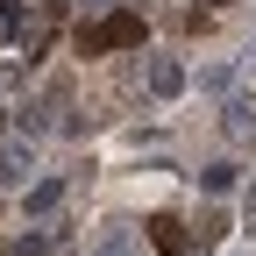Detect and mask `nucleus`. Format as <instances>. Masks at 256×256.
Wrapping results in <instances>:
<instances>
[{
  "instance_id": "1",
  "label": "nucleus",
  "mask_w": 256,
  "mask_h": 256,
  "mask_svg": "<svg viewBox=\"0 0 256 256\" xmlns=\"http://www.w3.org/2000/svg\"><path fill=\"white\" fill-rule=\"evenodd\" d=\"M142 36H150V28H142V14L114 8L107 22H86L78 36H72V50H78V57H107V50H142Z\"/></svg>"
},
{
  "instance_id": "2",
  "label": "nucleus",
  "mask_w": 256,
  "mask_h": 256,
  "mask_svg": "<svg viewBox=\"0 0 256 256\" xmlns=\"http://www.w3.org/2000/svg\"><path fill=\"white\" fill-rule=\"evenodd\" d=\"M28 185H36V150L8 142V150H0V192H28Z\"/></svg>"
},
{
  "instance_id": "3",
  "label": "nucleus",
  "mask_w": 256,
  "mask_h": 256,
  "mask_svg": "<svg viewBox=\"0 0 256 256\" xmlns=\"http://www.w3.org/2000/svg\"><path fill=\"white\" fill-rule=\"evenodd\" d=\"M150 242L164 249V256H185V249H192V235H185L178 214H150Z\"/></svg>"
},
{
  "instance_id": "4",
  "label": "nucleus",
  "mask_w": 256,
  "mask_h": 256,
  "mask_svg": "<svg viewBox=\"0 0 256 256\" xmlns=\"http://www.w3.org/2000/svg\"><path fill=\"white\" fill-rule=\"evenodd\" d=\"M64 206V178H36V185H28V220H50Z\"/></svg>"
},
{
  "instance_id": "5",
  "label": "nucleus",
  "mask_w": 256,
  "mask_h": 256,
  "mask_svg": "<svg viewBox=\"0 0 256 256\" xmlns=\"http://www.w3.org/2000/svg\"><path fill=\"white\" fill-rule=\"evenodd\" d=\"M220 114H228V136H235V142H249V136H256V100H249V92H235Z\"/></svg>"
},
{
  "instance_id": "6",
  "label": "nucleus",
  "mask_w": 256,
  "mask_h": 256,
  "mask_svg": "<svg viewBox=\"0 0 256 256\" xmlns=\"http://www.w3.org/2000/svg\"><path fill=\"white\" fill-rule=\"evenodd\" d=\"M150 92H156V100H178V92H185V72H178L171 57H156V64H150Z\"/></svg>"
},
{
  "instance_id": "7",
  "label": "nucleus",
  "mask_w": 256,
  "mask_h": 256,
  "mask_svg": "<svg viewBox=\"0 0 256 256\" xmlns=\"http://www.w3.org/2000/svg\"><path fill=\"white\" fill-rule=\"evenodd\" d=\"M92 256H142V242L128 235V228H107L100 242H92Z\"/></svg>"
},
{
  "instance_id": "8",
  "label": "nucleus",
  "mask_w": 256,
  "mask_h": 256,
  "mask_svg": "<svg viewBox=\"0 0 256 256\" xmlns=\"http://www.w3.org/2000/svg\"><path fill=\"white\" fill-rule=\"evenodd\" d=\"M235 171H242V164H228V156H220V164L200 171V185H206V192H235Z\"/></svg>"
},
{
  "instance_id": "9",
  "label": "nucleus",
  "mask_w": 256,
  "mask_h": 256,
  "mask_svg": "<svg viewBox=\"0 0 256 256\" xmlns=\"http://www.w3.org/2000/svg\"><path fill=\"white\" fill-rule=\"evenodd\" d=\"M0 256H50V242H43V235H14Z\"/></svg>"
},
{
  "instance_id": "10",
  "label": "nucleus",
  "mask_w": 256,
  "mask_h": 256,
  "mask_svg": "<svg viewBox=\"0 0 256 256\" xmlns=\"http://www.w3.org/2000/svg\"><path fill=\"white\" fill-rule=\"evenodd\" d=\"M242 228H256V185L242 192Z\"/></svg>"
},
{
  "instance_id": "11",
  "label": "nucleus",
  "mask_w": 256,
  "mask_h": 256,
  "mask_svg": "<svg viewBox=\"0 0 256 256\" xmlns=\"http://www.w3.org/2000/svg\"><path fill=\"white\" fill-rule=\"evenodd\" d=\"M86 8H114V0H86Z\"/></svg>"
},
{
  "instance_id": "12",
  "label": "nucleus",
  "mask_w": 256,
  "mask_h": 256,
  "mask_svg": "<svg viewBox=\"0 0 256 256\" xmlns=\"http://www.w3.org/2000/svg\"><path fill=\"white\" fill-rule=\"evenodd\" d=\"M249 72H256V50H249Z\"/></svg>"
},
{
  "instance_id": "13",
  "label": "nucleus",
  "mask_w": 256,
  "mask_h": 256,
  "mask_svg": "<svg viewBox=\"0 0 256 256\" xmlns=\"http://www.w3.org/2000/svg\"><path fill=\"white\" fill-rule=\"evenodd\" d=\"M0 14H8V0H0Z\"/></svg>"
}]
</instances>
